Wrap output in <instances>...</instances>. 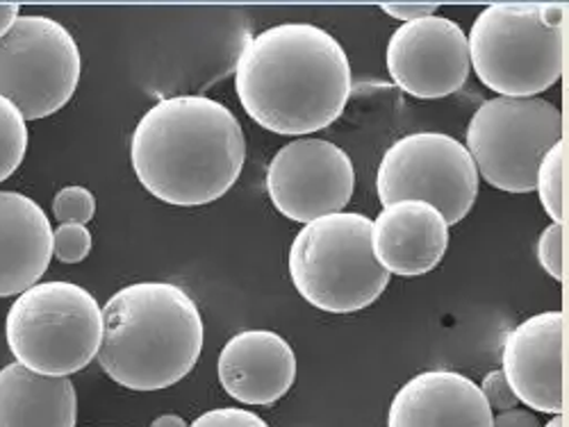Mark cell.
Segmentation results:
<instances>
[{"label": "cell", "mask_w": 569, "mask_h": 427, "mask_svg": "<svg viewBox=\"0 0 569 427\" xmlns=\"http://www.w3.org/2000/svg\"><path fill=\"white\" fill-rule=\"evenodd\" d=\"M244 112L273 134L301 136L333 125L353 91L342 43L315 23H280L251 37L234 64Z\"/></svg>", "instance_id": "6da1fadb"}, {"label": "cell", "mask_w": 569, "mask_h": 427, "mask_svg": "<svg viewBox=\"0 0 569 427\" xmlns=\"http://www.w3.org/2000/svg\"><path fill=\"white\" fill-rule=\"evenodd\" d=\"M130 162L141 186L176 207H203L226 196L247 162L237 116L201 93L158 101L139 119Z\"/></svg>", "instance_id": "7a4b0ae2"}, {"label": "cell", "mask_w": 569, "mask_h": 427, "mask_svg": "<svg viewBox=\"0 0 569 427\" xmlns=\"http://www.w3.org/2000/svg\"><path fill=\"white\" fill-rule=\"evenodd\" d=\"M101 368L130 392L169 389L192 373L203 350L194 298L171 282H134L106 303Z\"/></svg>", "instance_id": "3957f363"}, {"label": "cell", "mask_w": 569, "mask_h": 427, "mask_svg": "<svg viewBox=\"0 0 569 427\" xmlns=\"http://www.w3.org/2000/svg\"><path fill=\"white\" fill-rule=\"evenodd\" d=\"M469 64L503 99H538L565 71L567 6L499 3L471 23Z\"/></svg>", "instance_id": "277c9868"}, {"label": "cell", "mask_w": 569, "mask_h": 427, "mask_svg": "<svg viewBox=\"0 0 569 427\" xmlns=\"http://www.w3.org/2000/svg\"><path fill=\"white\" fill-rule=\"evenodd\" d=\"M288 264L299 296L328 314L360 312L390 284V273L371 251V218L356 212L306 223L295 236Z\"/></svg>", "instance_id": "5b68a950"}, {"label": "cell", "mask_w": 569, "mask_h": 427, "mask_svg": "<svg viewBox=\"0 0 569 427\" xmlns=\"http://www.w3.org/2000/svg\"><path fill=\"white\" fill-rule=\"evenodd\" d=\"M17 364L49 377H69L99 355L103 312L73 282H37L17 296L6 321Z\"/></svg>", "instance_id": "8992f818"}, {"label": "cell", "mask_w": 569, "mask_h": 427, "mask_svg": "<svg viewBox=\"0 0 569 427\" xmlns=\"http://www.w3.org/2000/svg\"><path fill=\"white\" fill-rule=\"evenodd\" d=\"M565 139L562 112L545 99H492L467 125V153L479 175L499 192H536L545 153Z\"/></svg>", "instance_id": "52a82bcc"}, {"label": "cell", "mask_w": 569, "mask_h": 427, "mask_svg": "<svg viewBox=\"0 0 569 427\" xmlns=\"http://www.w3.org/2000/svg\"><path fill=\"white\" fill-rule=\"evenodd\" d=\"M80 73L78 43L56 19L21 14L0 37V96L26 121L60 112L76 93Z\"/></svg>", "instance_id": "ba28073f"}, {"label": "cell", "mask_w": 569, "mask_h": 427, "mask_svg": "<svg viewBox=\"0 0 569 427\" xmlns=\"http://www.w3.org/2000/svg\"><path fill=\"white\" fill-rule=\"evenodd\" d=\"M376 192L383 207L397 201L429 203L451 227L477 203L479 171L456 136L412 132L386 151L378 164Z\"/></svg>", "instance_id": "9c48e42d"}, {"label": "cell", "mask_w": 569, "mask_h": 427, "mask_svg": "<svg viewBox=\"0 0 569 427\" xmlns=\"http://www.w3.org/2000/svg\"><path fill=\"white\" fill-rule=\"evenodd\" d=\"M273 207L290 221L310 223L340 214L353 199L356 169L347 151L326 139H297L267 166Z\"/></svg>", "instance_id": "30bf717a"}, {"label": "cell", "mask_w": 569, "mask_h": 427, "mask_svg": "<svg viewBox=\"0 0 569 427\" xmlns=\"http://www.w3.org/2000/svg\"><path fill=\"white\" fill-rule=\"evenodd\" d=\"M392 82L419 101L447 99L469 78V45L462 28L447 17L401 23L386 51Z\"/></svg>", "instance_id": "8fae6325"}, {"label": "cell", "mask_w": 569, "mask_h": 427, "mask_svg": "<svg viewBox=\"0 0 569 427\" xmlns=\"http://www.w3.org/2000/svg\"><path fill=\"white\" fill-rule=\"evenodd\" d=\"M565 312H542L508 332L503 368L519 403L560 416L565 414Z\"/></svg>", "instance_id": "7c38bea8"}, {"label": "cell", "mask_w": 569, "mask_h": 427, "mask_svg": "<svg viewBox=\"0 0 569 427\" xmlns=\"http://www.w3.org/2000/svg\"><path fill=\"white\" fill-rule=\"evenodd\" d=\"M219 383L242 405L271 407L295 387L297 355L278 332H237L219 353Z\"/></svg>", "instance_id": "4fadbf2b"}, {"label": "cell", "mask_w": 569, "mask_h": 427, "mask_svg": "<svg viewBox=\"0 0 569 427\" xmlns=\"http://www.w3.org/2000/svg\"><path fill=\"white\" fill-rule=\"evenodd\" d=\"M449 225L429 203L397 201L371 221V251L390 275L417 277L447 255Z\"/></svg>", "instance_id": "5bb4252c"}, {"label": "cell", "mask_w": 569, "mask_h": 427, "mask_svg": "<svg viewBox=\"0 0 569 427\" xmlns=\"http://www.w3.org/2000/svg\"><path fill=\"white\" fill-rule=\"evenodd\" d=\"M492 409L479 385L456 370H426L397 392L388 427H492Z\"/></svg>", "instance_id": "9a60e30c"}, {"label": "cell", "mask_w": 569, "mask_h": 427, "mask_svg": "<svg viewBox=\"0 0 569 427\" xmlns=\"http://www.w3.org/2000/svg\"><path fill=\"white\" fill-rule=\"evenodd\" d=\"M51 260L53 227L46 212L19 192H0V298L34 287Z\"/></svg>", "instance_id": "2e32d148"}, {"label": "cell", "mask_w": 569, "mask_h": 427, "mask_svg": "<svg viewBox=\"0 0 569 427\" xmlns=\"http://www.w3.org/2000/svg\"><path fill=\"white\" fill-rule=\"evenodd\" d=\"M78 396L69 377L10 364L0 370V427H76Z\"/></svg>", "instance_id": "e0dca14e"}, {"label": "cell", "mask_w": 569, "mask_h": 427, "mask_svg": "<svg viewBox=\"0 0 569 427\" xmlns=\"http://www.w3.org/2000/svg\"><path fill=\"white\" fill-rule=\"evenodd\" d=\"M565 169H567V144L560 139L540 160L536 173V192L549 218L565 225Z\"/></svg>", "instance_id": "ac0fdd59"}, {"label": "cell", "mask_w": 569, "mask_h": 427, "mask_svg": "<svg viewBox=\"0 0 569 427\" xmlns=\"http://www.w3.org/2000/svg\"><path fill=\"white\" fill-rule=\"evenodd\" d=\"M28 151V125L21 112L0 96V182L21 166Z\"/></svg>", "instance_id": "d6986e66"}, {"label": "cell", "mask_w": 569, "mask_h": 427, "mask_svg": "<svg viewBox=\"0 0 569 427\" xmlns=\"http://www.w3.org/2000/svg\"><path fill=\"white\" fill-rule=\"evenodd\" d=\"M53 214L60 225H84L97 214V199L84 186H64L53 199Z\"/></svg>", "instance_id": "ffe728a7"}, {"label": "cell", "mask_w": 569, "mask_h": 427, "mask_svg": "<svg viewBox=\"0 0 569 427\" xmlns=\"http://www.w3.org/2000/svg\"><path fill=\"white\" fill-rule=\"evenodd\" d=\"M91 253V232L87 225L62 223L53 230V255L62 264H80Z\"/></svg>", "instance_id": "44dd1931"}, {"label": "cell", "mask_w": 569, "mask_h": 427, "mask_svg": "<svg viewBox=\"0 0 569 427\" xmlns=\"http://www.w3.org/2000/svg\"><path fill=\"white\" fill-rule=\"evenodd\" d=\"M538 262L558 282L565 277V225L551 223L538 240Z\"/></svg>", "instance_id": "7402d4cb"}, {"label": "cell", "mask_w": 569, "mask_h": 427, "mask_svg": "<svg viewBox=\"0 0 569 427\" xmlns=\"http://www.w3.org/2000/svg\"><path fill=\"white\" fill-rule=\"evenodd\" d=\"M187 427H269L258 414L242 407H221L201 414Z\"/></svg>", "instance_id": "603a6c76"}, {"label": "cell", "mask_w": 569, "mask_h": 427, "mask_svg": "<svg viewBox=\"0 0 569 427\" xmlns=\"http://www.w3.org/2000/svg\"><path fill=\"white\" fill-rule=\"evenodd\" d=\"M481 394H483V398L488 400V405H490V409L492 411H508V409H515L517 407V398H515V394H512V389H510V385H508V379H506V375L501 373V368L499 370H492V373H488L486 377H483V383H481Z\"/></svg>", "instance_id": "cb8c5ba5"}, {"label": "cell", "mask_w": 569, "mask_h": 427, "mask_svg": "<svg viewBox=\"0 0 569 427\" xmlns=\"http://www.w3.org/2000/svg\"><path fill=\"white\" fill-rule=\"evenodd\" d=\"M440 8V3H383L381 10L401 21V23H410V21H417V19H423V17H431L436 14Z\"/></svg>", "instance_id": "d4e9b609"}, {"label": "cell", "mask_w": 569, "mask_h": 427, "mask_svg": "<svg viewBox=\"0 0 569 427\" xmlns=\"http://www.w3.org/2000/svg\"><path fill=\"white\" fill-rule=\"evenodd\" d=\"M492 427H540V420L529 409H508L492 416Z\"/></svg>", "instance_id": "484cf974"}, {"label": "cell", "mask_w": 569, "mask_h": 427, "mask_svg": "<svg viewBox=\"0 0 569 427\" xmlns=\"http://www.w3.org/2000/svg\"><path fill=\"white\" fill-rule=\"evenodd\" d=\"M19 17H21V8L17 3H0V37L14 26Z\"/></svg>", "instance_id": "4316f807"}, {"label": "cell", "mask_w": 569, "mask_h": 427, "mask_svg": "<svg viewBox=\"0 0 569 427\" xmlns=\"http://www.w3.org/2000/svg\"><path fill=\"white\" fill-rule=\"evenodd\" d=\"M151 427H187L184 418L176 416V414H164V416H158Z\"/></svg>", "instance_id": "83f0119b"}, {"label": "cell", "mask_w": 569, "mask_h": 427, "mask_svg": "<svg viewBox=\"0 0 569 427\" xmlns=\"http://www.w3.org/2000/svg\"><path fill=\"white\" fill-rule=\"evenodd\" d=\"M545 427H565V414L553 416L549 423H545Z\"/></svg>", "instance_id": "f1b7e54d"}]
</instances>
